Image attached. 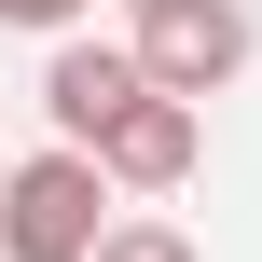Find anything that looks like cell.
<instances>
[{"instance_id": "cell-2", "label": "cell", "mask_w": 262, "mask_h": 262, "mask_svg": "<svg viewBox=\"0 0 262 262\" xmlns=\"http://www.w3.org/2000/svg\"><path fill=\"white\" fill-rule=\"evenodd\" d=\"M124 14H138L124 55H138V83H166V97H221V83L262 55L249 0H124Z\"/></svg>"}, {"instance_id": "cell-5", "label": "cell", "mask_w": 262, "mask_h": 262, "mask_svg": "<svg viewBox=\"0 0 262 262\" xmlns=\"http://www.w3.org/2000/svg\"><path fill=\"white\" fill-rule=\"evenodd\" d=\"M83 262H207V249H193L180 221H152V207H138V221L111 207V221H97V249H83Z\"/></svg>"}, {"instance_id": "cell-6", "label": "cell", "mask_w": 262, "mask_h": 262, "mask_svg": "<svg viewBox=\"0 0 262 262\" xmlns=\"http://www.w3.org/2000/svg\"><path fill=\"white\" fill-rule=\"evenodd\" d=\"M97 0H0V28H28V41H55V28H83Z\"/></svg>"}, {"instance_id": "cell-4", "label": "cell", "mask_w": 262, "mask_h": 262, "mask_svg": "<svg viewBox=\"0 0 262 262\" xmlns=\"http://www.w3.org/2000/svg\"><path fill=\"white\" fill-rule=\"evenodd\" d=\"M124 97H138V55L97 41V28H55V55H41V124H55V138H97Z\"/></svg>"}, {"instance_id": "cell-3", "label": "cell", "mask_w": 262, "mask_h": 262, "mask_svg": "<svg viewBox=\"0 0 262 262\" xmlns=\"http://www.w3.org/2000/svg\"><path fill=\"white\" fill-rule=\"evenodd\" d=\"M83 152H97V180H111V193H180V180L207 166V97L138 83V97H124V111L83 138Z\"/></svg>"}, {"instance_id": "cell-1", "label": "cell", "mask_w": 262, "mask_h": 262, "mask_svg": "<svg viewBox=\"0 0 262 262\" xmlns=\"http://www.w3.org/2000/svg\"><path fill=\"white\" fill-rule=\"evenodd\" d=\"M97 221H111V180H97L83 138H41V152L0 166V262H83Z\"/></svg>"}]
</instances>
